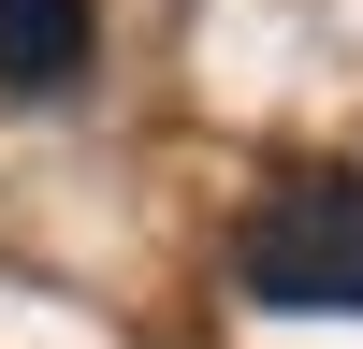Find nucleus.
<instances>
[{"mask_svg": "<svg viewBox=\"0 0 363 349\" xmlns=\"http://www.w3.org/2000/svg\"><path fill=\"white\" fill-rule=\"evenodd\" d=\"M233 291L277 306V320H363V174L349 160H291L233 218Z\"/></svg>", "mask_w": 363, "mask_h": 349, "instance_id": "f257e3e1", "label": "nucleus"}, {"mask_svg": "<svg viewBox=\"0 0 363 349\" xmlns=\"http://www.w3.org/2000/svg\"><path fill=\"white\" fill-rule=\"evenodd\" d=\"M73 73H87V0H0V87L58 102Z\"/></svg>", "mask_w": 363, "mask_h": 349, "instance_id": "f03ea898", "label": "nucleus"}]
</instances>
